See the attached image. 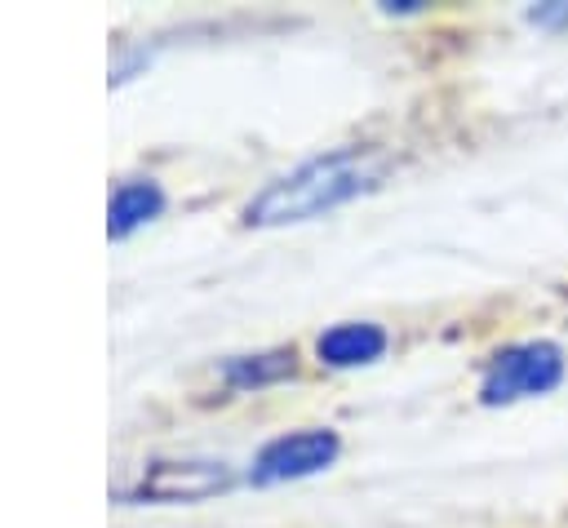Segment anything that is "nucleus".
<instances>
[{
  "mask_svg": "<svg viewBox=\"0 0 568 528\" xmlns=\"http://www.w3.org/2000/svg\"><path fill=\"white\" fill-rule=\"evenodd\" d=\"M386 155L373 146H333L315 160H302L297 169L280 173L266 182L248 204H244V226H288V222H311L320 213H333L368 191L382 186L386 177Z\"/></svg>",
  "mask_w": 568,
  "mask_h": 528,
  "instance_id": "obj_1",
  "label": "nucleus"
},
{
  "mask_svg": "<svg viewBox=\"0 0 568 528\" xmlns=\"http://www.w3.org/2000/svg\"><path fill=\"white\" fill-rule=\"evenodd\" d=\"M235 470L217 457H155L133 470V479L115 484V501L124 506H191L226 493Z\"/></svg>",
  "mask_w": 568,
  "mask_h": 528,
  "instance_id": "obj_2",
  "label": "nucleus"
},
{
  "mask_svg": "<svg viewBox=\"0 0 568 528\" xmlns=\"http://www.w3.org/2000/svg\"><path fill=\"white\" fill-rule=\"evenodd\" d=\"M568 373V359H564V346L559 342H515V346H501L488 364H484V382H479V399L488 408L497 404H515V399H532V395H546L564 382Z\"/></svg>",
  "mask_w": 568,
  "mask_h": 528,
  "instance_id": "obj_3",
  "label": "nucleus"
},
{
  "mask_svg": "<svg viewBox=\"0 0 568 528\" xmlns=\"http://www.w3.org/2000/svg\"><path fill=\"white\" fill-rule=\"evenodd\" d=\"M342 453V439L337 430L328 426H306V430H288V435H275L257 448L253 457V470L248 479L257 488H271V484H288V479H306V475H320L337 461Z\"/></svg>",
  "mask_w": 568,
  "mask_h": 528,
  "instance_id": "obj_4",
  "label": "nucleus"
},
{
  "mask_svg": "<svg viewBox=\"0 0 568 528\" xmlns=\"http://www.w3.org/2000/svg\"><path fill=\"white\" fill-rule=\"evenodd\" d=\"M386 346H390V337H386V328L373 324V319H342V324H333V328H324V333L315 337V355H320V364H328V368H359V364H373V359H382Z\"/></svg>",
  "mask_w": 568,
  "mask_h": 528,
  "instance_id": "obj_5",
  "label": "nucleus"
},
{
  "mask_svg": "<svg viewBox=\"0 0 568 528\" xmlns=\"http://www.w3.org/2000/svg\"><path fill=\"white\" fill-rule=\"evenodd\" d=\"M160 213H164V186L155 177H124L106 200V235L129 240L138 226L155 222Z\"/></svg>",
  "mask_w": 568,
  "mask_h": 528,
  "instance_id": "obj_6",
  "label": "nucleus"
},
{
  "mask_svg": "<svg viewBox=\"0 0 568 528\" xmlns=\"http://www.w3.org/2000/svg\"><path fill=\"white\" fill-rule=\"evenodd\" d=\"M293 351H262V355H231L222 364V382L235 390H257V386H275L284 377H293Z\"/></svg>",
  "mask_w": 568,
  "mask_h": 528,
  "instance_id": "obj_7",
  "label": "nucleus"
},
{
  "mask_svg": "<svg viewBox=\"0 0 568 528\" xmlns=\"http://www.w3.org/2000/svg\"><path fill=\"white\" fill-rule=\"evenodd\" d=\"M528 22H537V27H546V31H564V27H568V0L532 4V9H528Z\"/></svg>",
  "mask_w": 568,
  "mask_h": 528,
  "instance_id": "obj_8",
  "label": "nucleus"
},
{
  "mask_svg": "<svg viewBox=\"0 0 568 528\" xmlns=\"http://www.w3.org/2000/svg\"><path fill=\"white\" fill-rule=\"evenodd\" d=\"M382 9H386V13H417V9H422V0H386Z\"/></svg>",
  "mask_w": 568,
  "mask_h": 528,
  "instance_id": "obj_9",
  "label": "nucleus"
}]
</instances>
